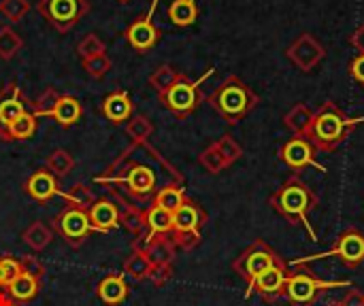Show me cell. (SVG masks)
I'll return each mask as SVG.
<instances>
[{
    "instance_id": "45",
    "label": "cell",
    "mask_w": 364,
    "mask_h": 306,
    "mask_svg": "<svg viewBox=\"0 0 364 306\" xmlns=\"http://www.w3.org/2000/svg\"><path fill=\"white\" fill-rule=\"evenodd\" d=\"M350 75H352L358 83H363L364 85V53L356 55V58L352 60V64H350Z\"/></svg>"
},
{
    "instance_id": "26",
    "label": "cell",
    "mask_w": 364,
    "mask_h": 306,
    "mask_svg": "<svg viewBox=\"0 0 364 306\" xmlns=\"http://www.w3.org/2000/svg\"><path fill=\"white\" fill-rule=\"evenodd\" d=\"M151 271H154V266L147 260V256L143 251H136V249L124 262V275L130 277L132 281H145V279H149Z\"/></svg>"
},
{
    "instance_id": "20",
    "label": "cell",
    "mask_w": 364,
    "mask_h": 306,
    "mask_svg": "<svg viewBox=\"0 0 364 306\" xmlns=\"http://www.w3.org/2000/svg\"><path fill=\"white\" fill-rule=\"evenodd\" d=\"M96 294L107 306H119L128 298V283L122 275H107L98 283Z\"/></svg>"
},
{
    "instance_id": "21",
    "label": "cell",
    "mask_w": 364,
    "mask_h": 306,
    "mask_svg": "<svg viewBox=\"0 0 364 306\" xmlns=\"http://www.w3.org/2000/svg\"><path fill=\"white\" fill-rule=\"evenodd\" d=\"M38 288H41V279L23 271L15 281H11V283L4 288V292H6L15 302L23 305V302H30V300L36 298Z\"/></svg>"
},
{
    "instance_id": "12",
    "label": "cell",
    "mask_w": 364,
    "mask_h": 306,
    "mask_svg": "<svg viewBox=\"0 0 364 306\" xmlns=\"http://www.w3.org/2000/svg\"><path fill=\"white\" fill-rule=\"evenodd\" d=\"M279 160L288 166V168H292V170H296V173H301L303 168H307V166H316L318 170H322V173H326V168L318 162V158H316V147L305 138V136H292V138H288L282 147H279Z\"/></svg>"
},
{
    "instance_id": "40",
    "label": "cell",
    "mask_w": 364,
    "mask_h": 306,
    "mask_svg": "<svg viewBox=\"0 0 364 306\" xmlns=\"http://www.w3.org/2000/svg\"><path fill=\"white\" fill-rule=\"evenodd\" d=\"M77 53L81 55V60H87V58H94V55H102L105 53V43L96 34H87L77 45Z\"/></svg>"
},
{
    "instance_id": "3",
    "label": "cell",
    "mask_w": 364,
    "mask_h": 306,
    "mask_svg": "<svg viewBox=\"0 0 364 306\" xmlns=\"http://www.w3.org/2000/svg\"><path fill=\"white\" fill-rule=\"evenodd\" d=\"M209 104L220 113V117L228 126H237L241 119H245L260 102L258 94L237 75L226 77L213 94H209Z\"/></svg>"
},
{
    "instance_id": "1",
    "label": "cell",
    "mask_w": 364,
    "mask_h": 306,
    "mask_svg": "<svg viewBox=\"0 0 364 306\" xmlns=\"http://www.w3.org/2000/svg\"><path fill=\"white\" fill-rule=\"evenodd\" d=\"M269 204L290 226H299L301 224L307 230V234L311 236V241L318 239L316 230L309 224V213L318 207V196H316V192L303 179L290 177L288 181H284V185L277 187L271 194Z\"/></svg>"
},
{
    "instance_id": "2",
    "label": "cell",
    "mask_w": 364,
    "mask_h": 306,
    "mask_svg": "<svg viewBox=\"0 0 364 306\" xmlns=\"http://www.w3.org/2000/svg\"><path fill=\"white\" fill-rule=\"evenodd\" d=\"M364 117L350 119L333 100H326L316 113L314 119L309 124V128L305 130V138L316 147V151H335L350 134L352 130L363 124Z\"/></svg>"
},
{
    "instance_id": "7",
    "label": "cell",
    "mask_w": 364,
    "mask_h": 306,
    "mask_svg": "<svg viewBox=\"0 0 364 306\" xmlns=\"http://www.w3.org/2000/svg\"><path fill=\"white\" fill-rule=\"evenodd\" d=\"M352 288V281H324L309 273H292L286 285V298L292 306H314L326 292Z\"/></svg>"
},
{
    "instance_id": "24",
    "label": "cell",
    "mask_w": 364,
    "mask_h": 306,
    "mask_svg": "<svg viewBox=\"0 0 364 306\" xmlns=\"http://www.w3.org/2000/svg\"><path fill=\"white\" fill-rule=\"evenodd\" d=\"M186 192L181 187V183H168L164 187H160L154 196V204L168 211V213H175L183 202H186Z\"/></svg>"
},
{
    "instance_id": "25",
    "label": "cell",
    "mask_w": 364,
    "mask_h": 306,
    "mask_svg": "<svg viewBox=\"0 0 364 306\" xmlns=\"http://www.w3.org/2000/svg\"><path fill=\"white\" fill-rule=\"evenodd\" d=\"M21 239H23V243H26L32 251H43V249L51 243L53 230L47 228L43 222H34V224H30V226L23 230Z\"/></svg>"
},
{
    "instance_id": "31",
    "label": "cell",
    "mask_w": 364,
    "mask_h": 306,
    "mask_svg": "<svg viewBox=\"0 0 364 306\" xmlns=\"http://www.w3.org/2000/svg\"><path fill=\"white\" fill-rule=\"evenodd\" d=\"M126 134L132 138L134 145H145L147 138L154 134V124L145 115H134L126 124Z\"/></svg>"
},
{
    "instance_id": "10",
    "label": "cell",
    "mask_w": 364,
    "mask_h": 306,
    "mask_svg": "<svg viewBox=\"0 0 364 306\" xmlns=\"http://www.w3.org/2000/svg\"><path fill=\"white\" fill-rule=\"evenodd\" d=\"M36 11L60 32H68L90 11L87 0H41Z\"/></svg>"
},
{
    "instance_id": "16",
    "label": "cell",
    "mask_w": 364,
    "mask_h": 306,
    "mask_svg": "<svg viewBox=\"0 0 364 306\" xmlns=\"http://www.w3.org/2000/svg\"><path fill=\"white\" fill-rule=\"evenodd\" d=\"M111 181H117V183H124L128 187V192L134 196V198H147L154 190H156V173L151 166H145V164H134L128 168L126 175H119Z\"/></svg>"
},
{
    "instance_id": "13",
    "label": "cell",
    "mask_w": 364,
    "mask_h": 306,
    "mask_svg": "<svg viewBox=\"0 0 364 306\" xmlns=\"http://www.w3.org/2000/svg\"><path fill=\"white\" fill-rule=\"evenodd\" d=\"M286 55L290 58V62L303 70V72H309L314 70L326 55V49L322 47L320 40H316L311 34H301L288 49H286Z\"/></svg>"
},
{
    "instance_id": "30",
    "label": "cell",
    "mask_w": 364,
    "mask_h": 306,
    "mask_svg": "<svg viewBox=\"0 0 364 306\" xmlns=\"http://www.w3.org/2000/svg\"><path fill=\"white\" fill-rule=\"evenodd\" d=\"M119 224L132 234V236H141L147 232L145 228V211L132 207V204H124L119 211Z\"/></svg>"
},
{
    "instance_id": "5",
    "label": "cell",
    "mask_w": 364,
    "mask_h": 306,
    "mask_svg": "<svg viewBox=\"0 0 364 306\" xmlns=\"http://www.w3.org/2000/svg\"><path fill=\"white\" fill-rule=\"evenodd\" d=\"M207 224V213L200 204L186 198V202L173 213V232L171 239L179 249H194L200 243L203 228Z\"/></svg>"
},
{
    "instance_id": "47",
    "label": "cell",
    "mask_w": 364,
    "mask_h": 306,
    "mask_svg": "<svg viewBox=\"0 0 364 306\" xmlns=\"http://www.w3.org/2000/svg\"><path fill=\"white\" fill-rule=\"evenodd\" d=\"M0 306H21L19 302H15L4 290H0Z\"/></svg>"
},
{
    "instance_id": "33",
    "label": "cell",
    "mask_w": 364,
    "mask_h": 306,
    "mask_svg": "<svg viewBox=\"0 0 364 306\" xmlns=\"http://www.w3.org/2000/svg\"><path fill=\"white\" fill-rule=\"evenodd\" d=\"M47 170L55 177H66L73 168H75V158L66 151V149H55L51 151V155L45 160Z\"/></svg>"
},
{
    "instance_id": "17",
    "label": "cell",
    "mask_w": 364,
    "mask_h": 306,
    "mask_svg": "<svg viewBox=\"0 0 364 306\" xmlns=\"http://www.w3.org/2000/svg\"><path fill=\"white\" fill-rule=\"evenodd\" d=\"M23 190H26V194L32 200H36L41 204L49 202L53 196H62L60 185H58V177L51 175L47 168L45 170H36L34 175H30V179L23 183Z\"/></svg>"
},
{
    "instance_id": "6",
    "label": "cell",
    "mask_w": 364,
    "mask_h": 306,
    "mask_svg": "<svg viewBox=\"0 0 364 306\" xmlns=\"http://www.w3.org/2000/svg\"><path fill=\"white\" fill-rule=\"evenodd\" d=\"M328 258H337L341 260L348 268H358L364 262V234L358 228H348L346 232H341L333 247L318 253V256H307V258H299L292 262V266H305L309 262H320V260H328Z\"/></svg>"
},
{
    "instance_id": "8",
    "label": "cell",
    "mask_w": 364,
    "mask_h": 306,
    "mask_svg": "<svg viewBox=\"0 0 364 306\" xmlns=\"http://www.w3.org/2000/svg\"><path fill=\"white\" fill-rule=\"evenodd\" d=\"M284 260L277 256V251L264 243L262 239L254 241L235 262H232V271L250 285L254 283L256 277H260L267 268L275 266V264H282Z\"/></svg>"
},
{
    "instance_id": "29",
    "label": "cell",
    "mask_w": 364,
    "mask_h": 306,
    "mask_svg": "<svg viewBox=\"0 0 364 306\" xmlns=\"http://www.w3.org/2000/svg\"><path fill=\"white\" fill-rule=\"evenodd\" d=\"M36 132V115L32 111H26L19 115L9 128H6V138L9 141H28Z\"/></svg>"
},
{
    "instance_id": "32",
    "label": "cell",
    "mask_w": 364,
    "mask_h": 306,
    "mask_svg": "<svg viewBox=\"0 0 364 306\" xmlns=\"http://www.w3.org/2000/svg\"><path fill=\"white\" fill-rule=\"evenodd\" d=\"M21 47H23V38L11 26H0V60L15 58Z\"/></svg>"
},
{
    "instance_id": "18",
    "label": "cell",
    "mask_w": 364,
    "mask_h": 306,
    "mask_svg": "<svg viewBox=\"0 0 364 306\" xmlns=\"http://www.w3.org/2000/svg\"><path fill=\"white\" fill-rule=\"evenodd\" d=\"M87 217L96 232H111L119 226V207L111 200H96L87 209Z\"/></svg>"
},
{
    "instance_id": "43",
    "label": "cell",
    "mask_w": 364,
    "mask_h": 306,
    "mask_svg": "<svg viewBox=\"0 0 364 306\" xmlns=\"http://www.w3.org/2000/svg\"><path fill=\"white\" fill-rule=\"evenodd\" d=\"M173 279V264H166V266H154L151 275H149V281L156 285V288H162L164 283H168Z\"/></svg>"
},
{
    "instance_id": "14",
    "label": "cell",
    "mask_w": 364,
    "mask_h": 306,
    "mask_svg": "<svg viewBox=\"0 0 364 306\" xmlns=\"http://www.w3.org/2000/svg\"><path fill=\"white\" fill-rule=\"evenodd\" d=\"M28 104H32L23 92L15 83H6L0 89V141L9 143L6 138V128L28 111Z\"/></svg>"
},
{
    "instance_id": "42",
    "label": "cell",
    "mask_w": 364,
    "mask_h": 306,
    "mask_svg": "<svg viewBox=\"0 0 364 306\" xmlns=\"http://www.w3.org/2000/svg\"><path fill=\"white\" fill-rule=\"evenodd\" d=\"M0 271H2L4 288H6L11 281H15V279L23 273L21 260H17V258H13V256H0Z\"/></svg>"
},
{
    "instance_id": "41",
    "label": "cell",
    "mask_w": 364,
    "mask_h": 306,
    "mask_svg": "<svg viewBox=\"0 0 364 306\" xmlns=\"http://www.w3.org/2000/svg\"><path fill=\"white\" fill-rule=\"evenodd\" d=\"M83 68H85V72H87L90 77L100 79V77H105V75L111 70V60L107 58V53H102V55H94V58L83 60Z\"/></svg>"
},
{
    "instance_id": "38",
    "label": "cell",
    "mask_w": 364,
    "mask_h": 306,
    "mask_svg": "<svg viewBox=\"0 0 364 306\" xmlns=\"http://www.w3.org/2000/svg\"><path fill=\"white\" fill-rule=\"evenodd\" d=\"M28 11H30V2L28 0H0V13L11 23H17L19 19H23V15Z\"/></svg>"
},
{
    "instance_id": "19",
    "label": "cell",
    "mask_w": 364,
    "mask_h": 306,
    "mask_svg": "<svg viewBox=\"0 0 364 306\" xmlns=\"http://www.w3.org/2000/svg\"><path fill=\"white\" fill-rule=\"evenodd\" d=\"M100 111L111 124H124L132 117V100L126 92H113L105 98Z\"/></svg>"
},
{
    "instance_id": "48",
    "label": "cell",
    "mask_w": 364,
    "mask_h": 306,
    "mask_svg": "<svg viewBox=\"0 0 364 306\" xmlns=\"http://www.w3.org/2000/svg\"><path fill=\"white\" fill-rule=\"evenodd\" d=\"M0 290H4V279H2V271H0Z\"/></svg>"
},
{
    "instance_id": "46",
    "label": "cell",
    "mask_w": 364,
    "mask_h": 306,
    "mask_svg": "<svg viewBox=\"0 0 364 306\" xmlns=\"http://www.w3.org/2000/svg\"><path fill=\"white\" fill-rule=\"evenodd\" d=\"M350 43L360 51V53H364V23L352 34V38H350Z\"/></svg>"
},
{
    "instance_id": "28",
    "label": "cell",
    "mask_w": 364,
    "mask_h": 306,
    "mask_svg": "<svg viewBox=\"0 0 364 306\" xmlns=\"http://www.w3.org/2000/svg\"><path fill=\"white\" fill-rule=\"evenodd\" d=\"M168 17L175 26H192L198 17V6H196V0H175L171 6H168Z\"/></svg>"
},
{
    "instance_id": "39",
    "label": "cell",
    "mask_w": 364,
    "mask_h": 306,
    "mask_svg": "<svg viewBox=\"0 0 364 306\" xmlns=\"http://www.w3.org/2000/svg\"><path fill=\"white\" fill-rule=\"evenodd\" d=\"M70 204H75V207H79V209H83V211H87L98 198L90 192V190H85V185H75L68 194H62Z\"/></svg>"
},
{
    "instance_id": "22",
    "label": "cell",
    "mask_w": 364,
    "mask_h": 306,
    "mask_svg": "<svg viewBox=\"0 0 364 306\" xmlns=\"http://www.w3.org/2000/svg\"><path fill=\"white\" fill-rule=\"evenodd\" d=\"M81 115H83L81 102H79L77 98H73V96H60L58 102H55V109H53V113H51V117H53L60 126H64V128L75 126V124L81 119Z\"/></svg>"
},
{
    "instance_id": "37",
    "label": "cell",
    "mask_w": 364,
    "mask_h": 306,
    "mask_svg": "<svg viewBox=\"0 0 364 306\" xmlns=\"http://www.w3.org/2000/svg\"><path fill=\"white\" fill-rule=\"evenodd\" d=\"M60 96H62V94H58L55 89L47 87V89L32 102V113H34L36 117H41V115H51Z\"/></svg>"
},
{
    "instance_id": "23",
    "label": "cell",
    "mask_w": 364,
    "mask_h": 306,
    "mask_svg": "<svg viewBox=\"0 0 364 306\" xmlns=\"http://www.w3.org/2000/svg\"><path fill=\"white\" fill-rule=\"evenodd\" d=\"M145 228L149 234L168 236L173 232V213L151 204L149 209H145Z\"/></svg>"
},
{
    "instance_id": "15",
    "label": "cell",
    "mask_w": 364,
    "mask_h": 306,
    "mask_svg": "<svg viewBox=\"0 0 364 306\" xmlns=\"http://www.w3.org/2000/svg\"><path fill=\"white\" fill-rule=\"evenodd\" d=\"M156 6H158V0L151 2L147 15H143L141 19H136L128 30H126V38L130 43V47L139 53H147L149 49H154L160 40V30L154 26L151 17L156 13Z\"/></svg>"
},
{
    "instance_id": "44",
    "label": "cell",
    "mask_w": 364,
    "mask_h": 306,
    "mask_svg": "<svg viewBox=\"0 0 364 306\" xmlns=\"http://www.w3.org/2000/svg\"><path fill=\"white\" fill-rule=\"evenodd\" d=\"M21 268H23L26 273H30V275L38 277V279L45 275V266H43L34 256H26V258H21Z\"/></svg>"
},
{
    "instance_id": "27",
    "label": "cell",
    "mask_w": 364,
    "mask_h": 306,
    "mask_svg": "<svg viewBox=\"0 0 364 306\" xmlns=\"http://www.w3.org/2000/svg\"><path fill=\"white\" fill-rule=\"evenodd\" d=\"M311 119H314V111H311L305 102L294 104V106L286 113V117H284L286 126H288L296 136H303V134H305V130L309 128Z\"/></svg>"
},
{
    "instance_id": "11",
    "label": "cell",
    "mask_w": 364,
    "mask_h": 306,
    "mask_svg": "<svg viewBox=\"0 0 364 306\" xmlns=\"http://www.w3.org/2000/svg\"><path fill=\"white\" fill-rule=\"evenodd\" d=\"M290 275H292V273L288 271L286 262L267 268L260 277L254 279V283L247 285L245 298H250L252 294H258V296H260L264 302H269V305L277 302L279 298L286 296V285H288Z\"/></svg>"
},
{
    "instance_id": "35",
    "label": "cell",
    "mask_w": 364,
    "mask_h": 306,
    "mask_svg": "<svg viewBox=\"0 0 364 306\" xmlns=\"http://www.w3.org/2000/svg\"><path fill=\"white\" fill-rule=\"evenodd\" d=\"M198 162H200V166H203L207 173H211V175H220L222 170L228 168V164H226V160L222 158V153L218 151L215 143L209 145V147L198 155Z\"/></svg>"
},
{
    "instance_id": "34",
    "label": "cell",
    "mask_w": 364,
    "mask_h": 306,
    "mask_svg": "<svg viewBox=\"0 0 364 306\" xmlns=\"http://www.w3.org/2000/svg\"><path fill=\"white\" fill-rule=\"evenodd\" d=\"M179 75L181 72H177L173 66H168V64H162V66H158L154 72H151V77H149V85L158 92V96L160 94H164L177 79H179Z\"/></svg>"
},
{
    "instance_id": "9",
    "label": "cell",
    "mask_w": 364,
    "mask_h": 306,
    "mask_svg": "<svg viewBox=\"0 0 364 306\" xmlns=\"http://www.w3.org/2000/svg\"><path fill=\"white\" fill-rule=\"evenodd\" d=\"M53 230L64 239V243L73 249L81 247L85 243V239L96 232L94 226L90 224V217H87V211L75 207V204H68L66 209H62L58 213V217L53 219Z\"/></svg>"
},
{
    "instance_id": "4",
    "label": "cell",
    "mask_w": 364,
    "mask_h": 306,
    "mask_svg": "<svg viewBox=\"0 0 364 306\" xmlns=\"http://www.w3.org/2000/svg\"><path fill=\"white\" fill-rule=\"evenodd\" d=\"M213 75V68H209L200 79L192 81L186 75H179V79L164 92L160 94V102L164 104V109H168L173 115L177 117H188L192 115L198 104L203 102V94H200V85Z\"/></svg>"
},
{
    "instance_id": "36",
    "label": "cell",
    "mask_w": 364,
    "mask_h": 306,
    "mask_svg": "<svg viewBox=\"0 0 364 306\" xmlns=\"http://www.w3.org/2000/svg\"><path fill=\"white\" fill-rule=\"evenodd\" d=\"M215 147H218V151L222 153V158L226 160L228 166H232V164H235L237 160H241V155H243L241 145H239L230 134H224L220 141H215Z\"/></svg>"
},
{
    "instance_id": "49",
    "label": "cell",
    "mask_w": 364,
    "mask_h": 306,
    "mask_svg": "<svg viewBox=\"0 0 364 306\" xmlns=\"http://www.w3.org/2000/svg\"><path fill=\"white\" fill-rule=\"evenodd\" d=\"M119 2H128V0H119Z\"/></svg>"
}]
</instances>
